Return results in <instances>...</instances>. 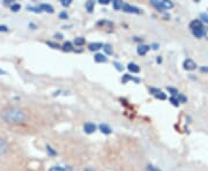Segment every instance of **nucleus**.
I'll return each instance as SVG.
<instances>
[{"label":"nucleus","instance_id":"cd10ccee","mask_svg":"<svg viewBox=\"0 0 208 171\" xmlns=\"http://www.w3.org/2000/svg\"><path fill=\"white\" fill-rule=\"evenodd\" d=\"M146 170H147V171H161L160 169H157V168H155L154 165H148V166L146 168Z\"/></svg>","mask_w":208,"mask_h":171},{"label":"nucleus","instance_id":"f03ea898","mask_svg":"<svg viewBox=\"0 0 208 171\" xmlns=\"http://www.w3.org/2000/svg\"><path fill=\"white\" fill-rule=\"evenodd\" d=\"M152 5L155 6L157 10H170L173 7V4L171 1H169V0H152Z\"/></svg>","mask_w":208,"mask_h":171},{"label":"nucleus","instance_id":"f704fd0d","mask_svg":"<svg viewBox=\"0 0 208 171\" xmlns=\"http://www.w3.org/2000/svg\"><path fill=\"white\" fill-rule=\"evenodd\" d=\"M48 44H49L50 46H53V49H59V48H60L58 44H56V43H52V42H49Z\"/></svg>","mask_w":208,"mask_h":171},{"label":"nucleus","instance_id":"b1692460","mask_svg":"<svg viewBox=\"0 0 208 171\" xmlns=\"http://www.w3.org/2000/svg\"><path fill=\"white\" fill-rule=\"evenodd\" d=\"M155 97L156 98H160V100H162V101H164L165 98H167V95L164 94V93H162V92H160L157 95H155Z\"/></svg>","mask_w":208,"mask_h":171},{"label":"nucleus","instance_id":"c85d7f7f","mask_svg":"<svg viewBox=\"0 0 208 171\" xmlns=\"http://www.w3.org/2000/svg\"><path fill=\"white\" fill-rule=\"evenodd\" d=\"M71 0H61V5L64 6V7H68L69 5H71Z\"/></svg>","mask_w":208,"mask_h":171},{"label":"nucleus","instance_id":"ea45409f","mask_svg":"<svg viewBox=\"0 0 208 171\" xmlns=\"http://www.w3.org/2000/svg\"><path fill=\"white\" fill-rule=\"evenodd\" d=\"M152 46H153V49H154V50H157V49H158V44H153Z\"/></svg>","mask_w":208,"mask_h":171},{"label":"nucleus","instance_id":"0eeeda50","mask_svg":"<svg viewBox=\"0 0 208 171\" xmlns=\"http://www.w3.org/2000/svg\"><path fill=\"white\" fill-rule=\"evenodd\" d=\"M99 130H101V132L103 134H111V132H112L111 127L109 125H107V124H101L99 125Z\"/></svg>","mask_w":208,"mask_h":171},{"label":"nucleus","instance_id":"5701e85b","mask_svg":"<svg viewBox=\"0 0 208 171\" xmlns=\"http://www.w3.org/2000/svg\"><path fill=\"white\" fill-rule=\"evenodd\" d=\"M27 10H28V11H33V12H36V13H41V12H42L39 7H33V6H28V7H27Z\"/></svg>","mask_w":208,"mask_h":171},{"label":"nucleus","instance_id":"4be33fe9","mask_svg":"<svg viewBox=\"0 0 208 171\" xmlns=\"http://www.w3.org/2000/svg\"><path fill=\"white\" fill-rule=\"evenodd\" d=\"M130 80H133V76H131L130 74H125V75L123 76V79H122V81H123L124 83H126V82L130 81Z\"/></svg>","mask_w":208,"mask_h":171},{"label":"nucleus","instance_id":"2f4dec72","mask_svg":"<svg viewBox=\"0 0 208 171\" xmlns=\"http://www.w3.org/2000/svg\"><path fill=\"white\" fill-rule=\"evenodd\" d=\"M59 16H60L61 19H65V20H67V19H68V15H67V13H66V12H61V13L59 14Z\"/></svg>","mask_w":208,"mask_h":171},{"label":"nucleus","instance_id":"6e6552de","mask_svg":"<svg viewBox=\"0 0 208 171\" xmlns=\"http://www.w3.org/2000/svg\"><path fill=\"white\" fill-rule=\"evenodd\" d=\"M190 28H191L192 30L201 29V28H202V23H201V21H199V20H193V21L190 23Z\"/></svg>","mask_w":208,"mask_h":171},{"label":"nucleus","instance_id":"1a4fd4ad","mask_svg":"<svg viewBox=\"0 0 208 171\" xmlns=\"http://www.w3.org/2000/svg\"><path fill=\"white\" fill-rule=\"evenodd\" d=\"M94 60H95L96 62H107V61H108V58L104 56V54H102V53H96L95 57H94Z\"/></svg>","mask_w":208,"mask_h":171},{"label":"nucleus","instance_id":"423d86ee","mask_svg":"<svg viewBox=\"0 0 208 171\" xmlns=\"http://www.w3.org/2000/svg\"><path fill=\"white\" fill-rule=\"evenodd\" d=\"M123 10H124L125 12H127V13H137V14L140 13V10H139V8H137V7H134V6H131V5H128V4H124Z\"/></svg>","mask_w":208,"mask_h":171},{"label":"nucleus","instance_id":"2eb2a0df","mask_svg":"<svg viewBox=\"0 0 208 171\" xmlns=\"http://www.w3.org/2000/svg\"><path fill=\"white\" fill-rule=\"evenodd\" d=\"M123 6H124V4H123V1H120V0H115L114 1V8L115 10H120V8H123Z\"/></svg>","mask_w":208,"mask_h":171},{"label":"nucleus","instance_id":"7ed1b4c3","mask_svg":"<svg viewBox=\"0 0 208 171\" xmlns=\"http://www.w3.org/2000/svg\"><path fill=\"white\" fill-rule=\"evenodd\" d=\"M183 66H184V68L187 69V71H193V69L196 68V64H195L192 59H186V60L184 61Z\"/></svg>","mask_w":208,"mask_h":171},{"label":"nucleus","instance_id":"a211bd4d","mask_svg":"<svg viewBox=\"0 0 208 171\" xmlns=\"http://www.w3.org/2000/svg\"><path fill=\"white\" fill-rule=\"evenodd\" d=\"M103 49H104V52H105L107 54H112V49H111V46L109 45V44H105V45H103Z\"/></svg>","mask_w":208,"mask_h":171},{"label":"nucleus","instance_id":"72a5a7b5","mask_svg":"<svg viewBox=\"0 0 208 171\" xmlns=\"http://www.w3.org/2000/svg\"><path fill=\"white\" fill-rule=\"evenodd\" d=\"M201 19H202V21H205V22L208 23V15H207V14L202 13V14H201Z\"/></svg>","mask_w":208,"mask_h":171},{"label":"nucleus","instance_id":"393cba45","mask_svg":"<svg viewBox=\"0 0 208 171\" xmlns=\"http://www.w3.org/2000/svg\"><path fill=\"white\" fill-rule=\"evenodd\" d=\"M177 98H178V101H179V103H185L187 100H186V97L184 96V95H181V94H178L177 95Z\"/></svg>","mask_w":208,"mask_h":171},{"label":"nucleus","instance_id":"f257e3e1","mask_svg":"<svg viewBox=\"0 0 208 171\" xmlns=\"http://www.w3.org/2000/svg\"><path fill=\"white\" fill-rule=\"evenodd\" d=\"M3 119L8 124H21L26 120V113L19 108H8L3 112Z\"/></svg>","mask_w":208,"mask_h":171},{"label":"nucleus","instance_id":"58836bf2","mask_svg":"<svg viewBox=\"0 0 208 171\" xmlns=\"http://www.w3.org/2000/svg\"><path fill=\"white\" fill-rule=\"evenodd\" d=\"M200 71H201V72H208V67H201Z\"/></svg>","mask_w":208,"mask_h":171},{"label":"nucleus","instance_id":"6ab92c4d","mask_svg":"<svg viewBox=\"0 0 208 171\" xmlns=\"http://www.w3.org/2000/svg\"><path fill=\"white\" fill-rule=\"evenodd\" d=\"M94 5H95L94 1H88V3H86V8H87V11H88V12H92Z\"/></svg>","mask_w":208,"mask_h":171},{"label":"nucleus","instance_id":"bb28decb","mask_svg":"<svg viewBox=\"0 0 208 171\" xmlns=\"http://www.w3.org/2000/svg\"><path fill=\"white\" fill-rule=\"evenodd\" d=\"M168 90L173 95V96H177L178 95V90L177 89H175V88H171V87H168Z\"/></svg>","mask_w":208,"mask_h":171},{"label":"nucleus","instance_id":"4468645a","mask_svg":"<svg viewBox=\"0 0 208 171\" xmlns=\"http://www.w3.org/2000/svg\"><path fill=\"white\" fill-rule=\"evenodd\" d=\"M192 33H193V35H194L196 38H201V37L203 36V34H205V29H203V28H201V29L192 30Z\"/></svg>","mask_w":208,"mask_h":171},{"label":"nucleus","instance_id":"39448f33","mask_svg":"<svg viewBox=\"0 0 208 171\" xmlns=\"http://www.w3.org/2000/svg\"><path fill=\"white\" fill-rule=\"evenodd\" d=\"M83 130H84V132L87 134H91V133H94L96 131V125L92 124V123H86L84 126H83Z\"/></svg>","mask_w":208,"mask_h":171},{"label":"nucleus","instance_id":"c756f323","mask_svg":"<svg viewBox=\"0 0 208 171\" xmlns=\"http://www.w3.org/2000/svg\"><path fill=\"white\" fill-rule=\"evenodd\" d=\"M46 149H48V153H49L50 155H56V154H57V153H56V151H54V150H53V149H52L50 146H49V145L46 146Z\"/></svg>","mask_w":208,"mask_h":171},{"label":"nucleus","instance_id":"473e14b6","mask_svg":"<svg viewBox=\"0 0 208 171\" xmlns=\"http://www.w3.org/2000/svg\"><path fill=\"white\" fill-rule=\"evenodd\" d=\"M160 92H161L160 89H156V88H150V93H152V94H154V95H157Z\"/></svg>","mask_w":208,"mask_h":171},{"label":"nucleus","instance_id":"e433bc0d","mask_svg":"<svg viewBox=\"0 0 208 171\" xmlns=\"http://www.w3.org/2000/svg\"><path fill=\"white\" fill-rule=\"evenodd\" d=\"M0 31H8V28L6 26H0Z\"/></svg>","mask_w":208,"mask_h":171},{"label":"nucleus","instance_id":"ddd939ff","mask_svg":"<svg viewBox=\"0 0 208 171\" xmlns=\"http://www.w3.org/2000/svg\"><path fill=\"white\" fill-rule=\"evenodd\" d=\"M39 8H41V11H45V12H48V13H53L54 11H53V7L51 6V5H48V4H42V5H39Z\"/></svg>","mask_w":208,"mask_h":171},{"label":"nucleus","instance_id":"9d476101","mask_svg":"<svg viewBox=\"0 0 208 171\" xmlns=\"http://www.w3.org/2000/svg\"><path fill=\"white\" fill-rule=\"evenodd\" d=\"M127 69L130 72H132V73H139L140 72V67L137 64H134V62H130L127 65Z\"/></svg>","mask_w":208,"mask_h":171},{"label":"nucleus","instance_id":"412c9836","mask_svg":"<svg viewBox=\"0 0 208 171\" xmlns=\"http://www.w3.org/2000/svg\"><path fill=\"white\" fill-rule=\"evenodd\" d=\"M170 102H171V103H172V105H175V107H178V105H179V101H178V98H177V97H175V96L170 97Z\"/></svg>","mask_w":208,"mask_h":171},{"label":"nucleus","instance_id":"f3484780","mask_svg":"<svg viewBox=\"0 0 208 171\" xmlns=\"http://www.w3.org/2000/svg\"><path fill=\"white\" fill-rule=\"evenodd\" d=\"M63 49H64V51H68V52H69V51H73V45H72V43L67 42V43L64 44Z\"/></svg>","mask_w":208,"mask_h":171},{"label":"nucleus","instance_id":"79ce46f5","mask_svg":"<svg viewBox=\"0 0 208 171\" xmlns=\"http://www.w3.org/2000/svg\"><path fill=\"white\" fill-rule=\"evenodd\" d=\"M162 61V58H157V62H161Z\"/></svg>","mask_w":208,"mask_h":171},{"label":"nucleus","instance_id":"aec40b11","mask_svg":"<svg viewBox=\"0 0 208 171\" xmlns=\"http://www.w3.org/2000/svg\"><path fill=\"white\" fill-rule=\"evenodd\" d=\"M11 10H12L13 12H19V11L21 10V5H20V4H12V5H11Z\"/></svg>","mask_w":208,"mask_h":171},{"label":"nucleus","instance_id":"7c9ffc66","mask_svg":"<svg viewBox=\"0 0 208 171\" xmlns=\"http://www.w3.org/2000/svg\"><path fill=\"white\" fill-rule=\"evenodd\" d=\"M114 66L116 67L117 71H123V67H122V65L119 62H114Z\"/></svg>","mask_w":208,"mask_h":171},{"label":"nucleus","instance_id":"c9c22d12","mask_svg":"<svg viewBox=\"0 0 208 171\" xmlns=\"http://www.w3.org/2000/svg\"><path fill=\"white\" fill-rule=\"evenodd\" d=\"M98 1H99V4H102V5H103V4H104V5H108V4L110 3L109 0H98Z\"/></svg>","mask_w":208,"mask_h":171},{"label":"nucleus","instance_id":"9b49d317","mask_svg":"<svg viewBox=\"0 0 208 171\" xmlns=\"http://www.w3.org/2000/svg\"><path fill=\"white\" fill-rule=\"evenodd\" d=\"M88 48H89L90 51H97V50H99V49L103 48V44H102V43H90V44L88 45Z\"/></svg>","mask_w":208,"mask_h":171},{"label":"nucleus","instance_id":"a878e982","mask_svg":"<svg viewBox=\"0 0 208 171\" xmlns=\"http://www.w3.org/2000/svg\"><path fill=\"white\" fill-rule=\"evenodd\" d=\"M49 171H65V169L61 168V166H57V165H56V166H52Z\"/></svg>","mask_w":208,"mask_h":171},{"label":"nucleus","instance_id":"a19ab883","mask_svg":"<svg viewBox=\"0 0 208 171\" xmlns=\"http://www.w3.org/2000/svg\"><path fill=\"white\" fill-rule=\"evenodd\" d=\"M0 74H6V72H5V71H3V69H0Z\"/></svg>","mask_w":208,"mask_h":171},{"label":"nucleus","instance_id":"20e7f679","mask_svg":"<svg viewBox=\"0 0 208 171\" xmlns=\"http://www.w3.org/2000/svg\"><path fill=\"white\" fill-rule=\"evenodd\" d=\"M7 150H8V143H7V141H6L5 139H3V138H0V156L4 155V154H6Z\"/></svg>","mask_w":208,"mask_h":171},{"label":"nucleus","instance_id":"f8f14e48","mask_svg":"<svg viewBox=\"0 0 208 171\" xmlns=\"http://www.w3.org/2000/svg\"><path fill=\"white\" fill-rule=\"evenodd\" d=\"M148 50H149V46H148V45H140V46L138 48L137 52H138L140 56H145V54L148 52Z\"/></svg>","mask_w":208,"mask_h":171},{"label":"nucleus","instance_id":"4c0bfd02","mask_svg":"<svg viewBox=\"0 0 208 171\" xmlns=\"http://www.w3.org/2000/svg\"><path fill=\"white\" fill-rule=\"evenodd\" d=\"M203 36H206V38L208 39V28H206V29H205V34H203Z\"/></svg>","mask_w":208,"mask_h":171},{"label":"nucleus","instance_id":"dca6fc26","mask_svg":"<svg viewBox=\"0 0 208 171\" xmlns=\"http://www.w3.org/2000/svg\"><path fill=\"white\" fill-rule=\"evenodd\" d=\"M74 43H75V45H83L84 43H86V41H84V38L83 37H76L75 38V41H74Z\"/></svg>","mask_w":208,"mask_h":171}]
</instances>
